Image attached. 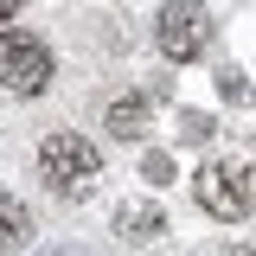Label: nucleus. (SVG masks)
Instances as JSON below:
<instances>
[{
  "label": "nucleus",
  "mask_w": 256,
  "mask_h": 256,
  "mask_svg": "<svg viewBox=\"0 0 256 256\" xmlns=\"http://www.w3.org/2000/svg\"><path fill=\"white\" fill-rule=\"evenodd\" d=\"M192 192H198V205H205L212 218L237 224L250 212V166H237V160H205L198 180H192Z\"/></svg>",
  "instance_id": "f257e3e1"
},
{
  "label": "nucleus",
  "mask_w": 256,
  "mask_h": 256,
  "mask_svg": "<svg viewBox=\"0 0 256 256\" xmlns=\"http://www.w3.org/2000/svg\"><path fill=\"white\" fill-rule=\"evenodd\" d=\"M38 173L58 192H84L96 173H102V154H96L84 134H52V141L38 148Z\"/></svg>",
  "instance_id": "f03ea898"
},
{
  "label": "nucleus",
  "mask_w": 256,
  "mask_h": 256,
  "mask_svg": "<svg viewBox=\"0 0 256 256\" xmlns=\"http://www.w3.org/2000/svg\"><path fill=\"white\" fill-rule=\"evenodd\" d=\"M212 45V13L198 6V0H166L160 6V52L173 64H186V58H198Z\"/></svg>",
  "instance_id": "7ed1b4c3"
},
{
  "label": "nucleus",
  "mask_w": 256,
  "mask_h": 256,
  "mask_svg": "<svg viewBox=\"0 0 256 256\" xmlns=\"http://www.w3.org/2000/svg\"><path fill=\"white\" fill-rule=\"evenodd\" d=\"M0 70H6V90L13 96H38L52 84V52L38 38H26V32H6L0 38Z\"/></svg>",
  "instance_id": "20e7f679"
},
{
  "label": "nucleus",
  "mask_w": 256,
  "mask_h": 256,
  "mask_svg": "<svg viewBox=\"0 0 256 256\" xmlns=\"http://www.w3.org/2000/svg\"><path fill=\"white\" fill-rule=\"evenodd\" d=\"M102 122H109L116 141H141V134H148V102H141V96H122V102H109Z\"/></svg>",
  "instance_id": "39448f33"
},
{
  "label": "nucleus",
  "mask_w": 256,
  "mask_h": 256,
  "mask_svg": "<svg viewBox=\"0 0 256 256\" xmlns=\"http://www.w3.org/2000/svg\"><path fill=\"white\" fill-rule=\"evenodd\" d=\"M116 230H122V237H154L160 212H154V205H122V212H116Z\"/></svg>",
  "instance_id": "423d86ee"
},
{
  "label": "nucleus",
  "mask_w": 256,
  "mask_h": 256,
  "mask_svg": "<svg viewBox=\"0 0 256 256\" xmlns=\"http://www.w3.org/2000/svg\"><path fill=\"white\" fill-rule=\"evenodd\" d=\"M0 218H6V250H20V244H26V230H32V218L20 212V198H0Z\"/></svg>",
  "instance_id": "0eeeda50"
},
{
  "label": "nucleus",
  "mask_w": 256,
  "mask_h": 256,
  "mask_svg": "<svg viewBox=\"0 0 256 256\" xmlns=\"http://www.w3.org/2000/svg\"><path fill=\"white\" fill-rule=\"evenodd\" d=\"M180 134H186V141H205L212 122H205V116H180Z\"/></svg>",
  "instance_id": "6e6552de"
},
{
  "label": "nucleus",
  "mask_w": 256,
  "mask_h": 256,
  "mask_svg": "<svg viewBox=\"0 0 256 256\" xmlns=\"http://www.w3.org/2000/svg\"><path fill=\"white\" fill-rule=\"evenodd\" d=\"M230 256H256V250H230Z\"/></svg>",
  "instance_id": "1a4fd4ad"
},
{
  "label": "nucleus",
  "mask_w": 256,
  "mask_h": 256,
  "mask_svg": "<svg viewBox=\"0 0 256 256\" xmlns=\"http://www.w3.org/2000/svg\"><path fill=\"white\" fill-rule=\"evenodd\" d=\"M13 6H20V0H6V13H13Z\"/></svg>",
  "instance_id": "9d476101"
},
{
  "label": "nucleus",
  "mask_w": 256,
  "mask_h": 256,
  "mask_svg": "<svg viewBox=\"0 0 256 256\" xmlns=\"http://www.w3.org/2000/svg\"><path fill=\"white\" fill-rule=\"evenodd\" d=\"M58 256H70V250H58Z\"/></svg>",
  "instance_id": "9b49d317"
}]
</instances>
